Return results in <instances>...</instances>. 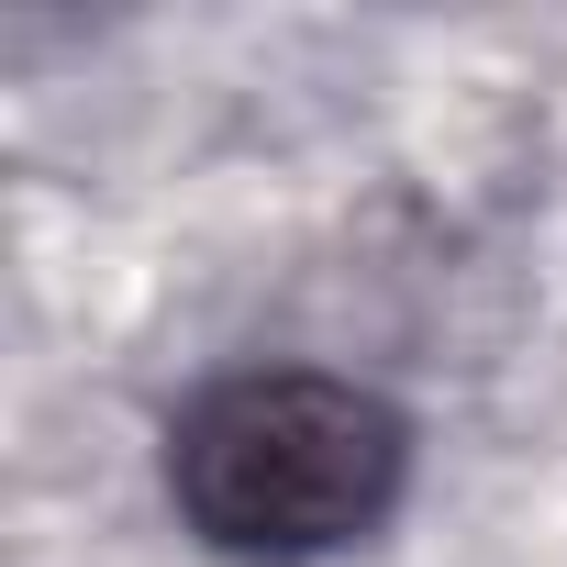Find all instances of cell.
I'll use <instances>...</instances> for the list:
<instances>
[{"mask_svg":"<svg viewBox=\"0 0 567 567\" xmlns=\"http://www.w3.org/2000/svg\"><path fill=\"white\" fill-rule=\"evenodd\" d=\"M412 423L334 368H234L167 423V501L212 556L301 567L401 512Z\"/></svg>","mask_w":567,"mask_h":567,"instance_id":"6da1fadb","label":"cell"}]
</instances>
